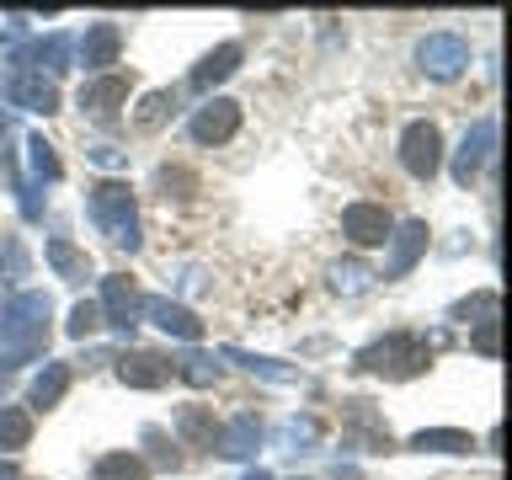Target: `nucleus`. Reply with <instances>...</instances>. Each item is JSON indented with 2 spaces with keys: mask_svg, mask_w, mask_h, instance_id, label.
<instances>
[{
  "mask_svg": "<svg viewBox=\"0 0 512 480\" xmlns=\"http://www.w3.org/2000/svg\"><path fill=\"white\" fill-rule=\"evenodd\" d=\"M416 59H422V70L432 80H454L464 64H470V43L454 38V32H432V38L416 48Z\"/></svg>",
  "mask_w": 512,
  "mask_h": 480,
  "instance_id": "nucleus-4",
  "label": "nucleus"
},
{
  "mask_svg": "<svg viewBox=\"0 0 512 480\" xmlns=\"http://www.w3.org/2000/svg\"><path fill=\"white\" fill-rule=\"evenodd\" d=\"M176 432H182L192 448H219V422H214L203 406H182V416H176Z\"/></svg>",
  "mask_w": 512,
  "mask_h": 480,
  "instance_id": "nucleus-15",
  "label": "nucleus"
},
{
  "mask_svg": "<svg viewBox=\"0 0 512 480\" xmlns=\"http://www.w3.org/2000/svg\"><path fill=\"white\" fill-rule=\"evenodd\" d=\"M144 315H150L160 331L187 336V342H198V336H203V320L192 315V310H182V304H171V299H150V304H144Z\"/></svg>",
  "mask_w": 512,
  "mask_h": 480,
  "instance_id": "nucleus-10",
  "label": "nucleus"
},
{
  "mask_svg": "<svg viewBox=\"0 0 512 480\" xmlns=\"http://www.w3.org/2000/svg\"><path fill=\"white\" fill-rule=\"evenodd\" d=\"M48 262H54V267H59V278H70V283L91 278V256H80L70 240H48Z\"/></svg>",
  "mask_w": 512,
  "mask_h": 480,
  "instance_id": "nucleus-19",
  "label": "nucleus"
},
{
  "mask_svg": "<svg viewBox=\"0 0 512 480\" xmlns=\"http://www.w3.org/2000/svg\"><path fill=\"white\" fill-rule=\"evenodd\" d=\"M400 166H406L411 176H438L443 166V134H438V123H411L406 134H400Z\"/></svg>",
  "mask_w": 512,
  "mask_h": 480,
  "instance_id": "nucleus-3",
  "label": "nucleus"
},
{
  "mask_svg": "<svg viewBox=\"0 0 512 480\" xmlns=\"http://www.w3.org/2000/svg\"><path fill=\"white\" fill-rule=\"evenodd\" d=\"M0 480H22V475H16V470H11V464H0Z\"/></svg>",
  "mask_w": 512,
  "mask_h": 480,
  "instance_id": "nucleus-30",
  "label": "nucleus"
},
{
  "mask_svg": "<svg viewBox=\"0 0 512 480\" xmlns=\"http://www.w3.org/2000/svg\"><path fill=\"white\" fill-rule=\"evenodd\" d=\"M11 102H22V107H32V112L48 118V112H59V91L48 86L43 75H16L11 80Z\"/></svg>",
  "mask_w": 512,
  "mask_h": 480,
  "instance_id": "nucleus-13",
  "label": "nucleus"
},
{
  "mask_svg": "<svg viewBox=\"0 0 512 480\" xmlns=\"http://www.w3.org/2000/svg\"><path fill=\"white\" fill-rule=\"evenodd\" d=\"M64 390H70V368H64V363H48L43 368V374L38 379H32V406H59V395Z\"/></svg>",
  "mask_w": 512,
  "mask_h": 480,
  "instance_id": "nucleus-18",
  "label": "nucleus"
},
{
  "mask_svg": "<svg viewBox=\"0 0 512 480\" xmlns=\"http://www.w3.org/2000/svg\"><path fill=\"white\" fill-rule=\"evenodd\" d=\"M246 480H272V475H267V470H256V475H246Z\"/></svg>",
  "mask_w": 512,
  "mask_h": 480,
  "instance_id": "nucleus-31",
  "label": "nucleus"
},
{
  "mask_svg": "<svg viewBox=\"0 0 512 480\" xmlns=\"http://www.w3.org/2000/svg\"><path fill=\"white\" fill-rule=\"evenodd\" d=\"M91 219L102 224L107 240H118V246H139L134 192H128L123 182H96V187H91Z\"/></svg>",
  "mask_w": 512,
  "mask_h": 480,
  "instance_id": "nucleus-2",
  "label": "nucleus"
},
{
  "mask_svg": "<svg viewBox=\"0 0 512 480\" xmlns=\"http://www.w3.org/2000/svg\"><path fill=\"white\" fill-rule=\"evenodd\" d=\"M235 128H240V107L219 96V102L198 107V118H192V139H198V144H224V139H235Z\"/></svg>",
  "mask_w": 512,
  "mask_h": 480,
  "instance_id": "nucleus-7",
  "label": "nucleus"
},
{
  "mask_svg": "<svg viewBox=\"0 0 512 480\" xmlns=\"http://www.w3.org/2000/svg\"><path fill=\"white\" fill-rule=\"evenodd\" d=\"M416 448H443V454H464V448H475L464 432H416Z\"/></svg>",
  "mask_w": 512,
  "mask_h": 480,
  "instance_id": "nucleus-23",
  "label": "nucleus"
},
{
  "mask_svg": "<svg viewBox=\"0 0 512 480\" xmlns=\"http://www.w3.org/2000/svg\"><path fill=\"white\" fill-rule=\"evenodd\" d=\"M368 278H374V272L358 267V262H347V267H336V272H331V283H336V288H347V294H358V288H368Z\"/></svg>",
  "mask_w": 512,
  "mask_h": 480,
  "instance_id": "nucleus-24",
  "label": "nucleus"
},
{
  "mask_svg": "<svg viewBox=\"0 0 512 480\" xmlns=\"http://www.w3.org/2000/svg\"><path fill=\"white\" fill-rule=\"evenodd\" d=\"M96 480H150L139 454H102L96 459Z\"/></svg>",
  "mask_w": 512,
  "mask_h": 480,
  "instance_id": "nucleus-20",
  "label": "nucleus"
},
{
  "mask_svg": "<svg viewBox=\"0 0 512 480\" xmlns=\"http://www.w3.org/2000/svg\"><path fill=\"white\" fill-rule=\"evenodd\" d=\"M432 358V347L427 342H416V336H390L384 347H374V352H363V368H390V374H416Z\"/></svg>",
  "mask_w": 512,
  "mask_h": 480,
  "instance_id": "nucleus-5",
  "label": "nucleus"
},
{
  "mask_svg": "<svg viewBox=\"0 0 512 480\" xmlns=\"http://www.w3.org/2000/svg\"><path fill=\"white\" fill-rule=\"evenodd\" d=\"M390 240H395V235H390ZM422 246H427V224H406V230H400V240H395V262H390L395 278L416 262V251H422Z\"/></svg>",
  "mask_w": 512,
  "mask_h": 480,
  "instance_id": "nucleus-22",
  "label": "nucleus"
},
{
  "mask_svg": "<svg viewBox=\"0 0 512 480\" xmlns=\"http://www.w3.org/2000/svg\"><path fill=\"white\" fill-rule=\"evenodd\" d=\"M166 107H171V91H155L150 102H144V112H139V123H144V128H150V123H160V118H166Z\"/></svg>",
  "mask_w": 512,
  "mask_h": 480,
  "instance_id": "nucleus-26",
  "label": "nucleus"
},
{
  "mask_svg": "<svg viewBox=\"0 0 512 480\" xmlns=\"http://www.w3.org/2000/svg\"><path fill=\"white\" fill-rule=\"evenodd\" d=\"M475 352L496 358V320H480V336H475Z\"/></svg>",
  "mask_w": 512,
  "mask_h": 480,
  "instance_id": "nucleus-28",
  "label": "nucleus"
},
{
  "mask_svg": "<svg viewBox=\"0 0 512 480\" xmlns=\"http://www.w3.org/2000/svg\"><path fill=\"white\" fill-rule=\"evenodd\" d=\"M102 304H107V320L112 326H134V315H139V294H134V283L123 278H107V288H102Z\"/></svg>",
  "mask_w": 512,
  "mask_h": 480,
  "instance_id": "nucleus-12",
  "label": "nucleus"
},
{
  "mask_svg": "<svg viewBox=\"0 0 512 480\" xmlns=\"http://www.w3.org/2000/svg\"><path fill=\"white\" fill-rule=\"evenodd\" d=\"M27 443H32V416L22 406H6L0 411V448L11 454V448H27Z\"/></svg>",
  "mask_w": 512,
  "mask_h": 480,
  "instance_id": "nucleus-21",
  "label": "nucleus"
},
{
  "mask_svg": "<svg viewBox=\"0 0 512 480\" xmlns=\"http://www.w3.org/2000/svg\"><path fill=\"white\" fill-rule=\"evenodd\" d=\"M256 443H262V427H256V416H235L230 427H219V454H230V459L251 454Z\"/></svg>",
  "mask_w": 512,
  "mask_h": 480,
  "instance_id": "nucleus-16",
  "label": "nucleus"
},
{
  "mask_svg": "<svg viewBox=\"0 0 512 480\" xmlns=\"http://www.w3.org/2000/svg\"><path fill=\"white\" fill-rule=\"evenodd\" d=\"M342 230H347V240H358V246H384V240H390V214H384L379 203H352L342 214Z\"/></svg>",
  "mask_w": 512,
  "mask_h": 480,
  "instance_id": "nucleus-6",
  "label": "nucleus"
},
{
  "mask_svg": "<svg viewBox=\"0 0 512 480\" xmlns=\"http://www.w3.org/2000/svg\"><path fill=\"white\" fill-rule=\"evenodd\" d=\"M118 48H123V27L118 22H96L86 32V43H80V59H86L91 70H102V64H118Z\"/></svg>",
  "mask_w": 512,
  "mask_h": 480,
  "instance_id": "nucleus-8",
  "label": "nucleus"
},
{
  "mask_svg": "<svg viewBox=\"0 0 512 480\" xmlns=\"http://www.w3.org/2000/svg\"><path fill=\"white\" fill-rule=\"evenodd\" d=\"M182 374H187V379H192V384H208V379H219V368H208V363H203V358H192V363H187V368H182Z\"/></svg>",
  "mask_w": 512,
  "mask_h": 480,
  "instance_id": "nucleus-29",
  "label": "nucleus"
},
{
  "mask_svg": "<svg viewBox=\"0 0 512 480\" xmlns=\"http://www.w3.org/2000/svg\"><path fill=\"white\" fill-rule=\"evenodd\" d=\"M102 326V304H75V315H70V336H86V331H96Z\"/></svg>",
  "mask_w": 512,
  "mask_h": 480,
  "instance_id": "nucleus-25",
  "label": "nucleus"
},
{
  "mask_svg": "<svg viewBox=\"0 0 512 480\" xmlns=\"http://www.w3.org/2000/svg\"><path fill=\"white\" fill-rule=\"evenodd\" d=\"M27 150H32V166H38L43 176H59V160H54V150H48V144H43V139H32V144H27Z\"/></svg>",
  "mask_w": 512,
  "mask_h": 480,
  "instance_id": "nucleus-27",
  "label": "nucleus"
},
{
  "mask_svg": "<svg viewBox=\"0 0 512 480\" xmlns=\"http://www.w3.org/2000/svg\"><path fill=\"white\" fill-rule=\"evenodd\" d=\"M118 374H123V384H134V390H160V384L171 379V363L155 358V352H134V358L118 363Z\"/></svg>",
  "mask_w": 512,
  "mask_h": 480,
  "instance_id": "nucleus-9",
  "label": "nucleus"
},
{
  "mask_svg": "<svg viewBox=\"0 0 512 480\" xmlns=\"http://www.w3.org/2000/svg\"><path fill=\"white\" fill-rule=\"evenodd\" d=\"M118 102H128V75H102V80H91V86L80 91V107L96 112V118L118 112Z\"/></svg>",
  "mask_w": 512,
  "mask_h": 480,
  "instance_id": "nucleus-11",
  "label": "nucleus"
},
{
  "mask_svg": "<svg viewBox=\"0 0 512 480\" xmlns=\"http://www.w3.org/2000/svg\"><path fill=\"white\" fill-rule=\"evenodd\" d=\"M0 342L11 347L6 358H0V368H11L22 352H38V347L48 342V299H43V294L11 299L6 310H0Z\"/></svg>",
  "mask_w": 512,
  "mask_h": 480,
  "instance_id": "nucleus-1",
  "label": "nucleus"
},
{
  "mask_svg": "<svg viewBox=\"0 0 512 480\" xmlns=\"http://www.w3.org/2000/svg\"><path fill=\"white\" fill-rule=\"evenodd\" d=\"M235 64H240V43H224L219 54H208V59L198 64V70H192V86H198V91H208L214 80H224V75H230Z\"/></svg>",
  "mask_w": 512,
  "mask_h": 480,
  "instance_id": "nucleus-17",
  "label": "nucleus"
},
{
  "mask_svg": "<svg viewBox=\"0 0 512 480\" xmlns=\"http://www.w3.org/2000/svg\"><path fill=\"white\" fill-rule=\"evenodd\" d=\"M491 139H496V123H491V118L480 123L470 139H464V150H459V160H454V176H459V182H475V171H480V160H486Z\"/></svg>",
  "mask_w": 512,
  "mask_h": 480,
  "instance_id": "nucleus-14",
  "label": "nucleus"
}]
</instances>
